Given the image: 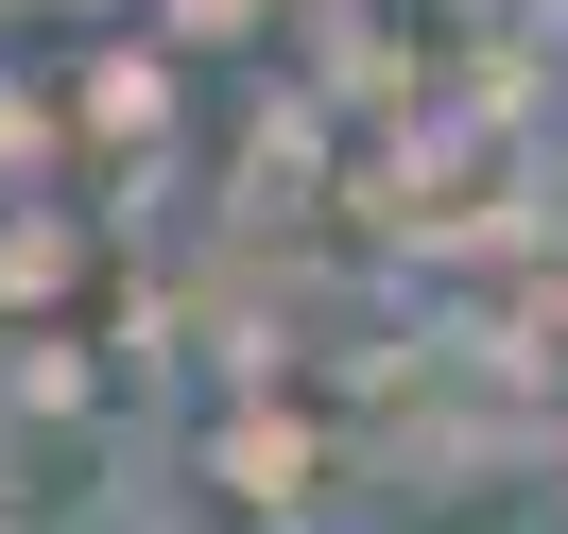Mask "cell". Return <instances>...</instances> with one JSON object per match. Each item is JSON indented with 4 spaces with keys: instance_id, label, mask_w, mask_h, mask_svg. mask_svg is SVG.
<instances>
[{
    "instance_id": "obj_1",
    "label": "cell",
    "mask_w": 568,
    "mask_h": 534,
    "mask_svg": "<svg viewBox=\"0 0 568 534\" xmlns=\"http://www.w3.org/2000/svg\"><path fill=\"white\" fill-rule=\"evenodd\" d=\"M499 190H534L517 104H430V121H414V155H396V224H414V242H483Z\"/></svg>"
},
{
    "instance_id": "obj_2",
    "label": "cell",
    "mask_w": 568,
    "mask_h": 534,
    "mask_svg": "<svg viewBox=\"0 0 568 534\" xmlns=\"http://www.w3.org/2000/svg\"><path fill=\"white\" fill-rule=\"evenodd\" d=\"M121 483V431L87 396H0V534H87Z\"/></svg>"
},
{
    "instance_id": "obj_3",
    "label": "cell",
    "mask_w": 568,
    "mask_h": 534,
    "mask_svg": "<svg viewBox=\"0 0 568 534\" xmlns=\"http://www.w3.org/2000/svg\"><path fill=\"white\" fill-rule=\"evenodd\" d=\"M499 380H517V414H534V431L568 449V293H534V311H517V345H499Z\"/></svg>"
}]
</instances>
